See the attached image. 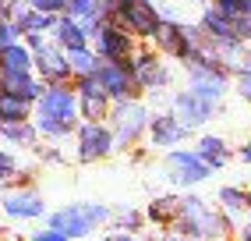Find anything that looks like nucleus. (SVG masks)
<instances>
[{
  "instance_id": "obj_25",
  "label": "nucleus",
  "mask_w": 251,
  "mask_h": 241,
  "mask_svg": "<svg viewBox=\"0 0 251 241\" xmlns=\"http://www.w3.org/2000/svg\"><path fill=\"white\" fill-rule=\"evenodd\" d=\"M177 210H180V202H177V199H159V202L152 206V220H170Z\"/></svg>"
},
{
  "instance_id": "obj_22",
  "label": "nucleus",
  "mask_w": 251,
  "mask_h": 241,
  "mask_svg": "<svg viewBox=\"0 0 251 241\" xmlns=\"http://www.w3.org/2000/svg\"><path fill=\"white\" fill-rule=\"evenodd\" d=\"M68 64H71V71H78V75H96L99 57L92 54L89 46H78V50H68Z\"/></svg>"
},
{
  "instance_id": "obj_32",
  "label": "nucleus",
  "mask_w": 251,
  "mask_h": 241,
  "mask_svg": "<svg viewBox=\"0 0 251 241\" xmlns=\"http://www.w3.org/2000/svg\"><path fill=\"white\" fill-rule=\"evenodd\" d=\"M241 160H251V142H248V146L241 149Z\"/></svg>"
},
{
  "instance_id": "obj_26",
  "label": "nucleus",
  "mask_w": 251,
  "mask_h": 241,
  "mask_svg": "<svg viewBox=\"0 0 251 241\" xmlns=\"http://www.w3.org/2000/svg\"><path fill=\"white\" fill-rule=\"evenodd\" d=\"M216 11H223L226 18H237V14H244V0H212Z\"/></svg>"
},
{
  "instance_id": "obj_34",
  "label": "nucleus",
  "mask_w": 251,
  "mask_h": 241,
  "mask_svg": "<svg viewBox=\"0 0 251 241\" xmlns=\"http://www.w3.org/2000/svg\"><path fill=\"white\" fill-rule=\"evenodd\" d=\"M244 14H251V0H244Z\"/></svg>"
},
{
  "instance_id": "obj_30",
  "label": "nucleus",
  "mask_w": 251,
  "mask_h": 241,
  "mask_svg": "<svg viewBox=\"0 0 251 241\" xmlns=\"http://www.w3.org/2000/svg\"><path fill=\"white\" fill-rule=\"evenodd\" d=\"M241 92L251 99V75H244V78H241Z\"/></svg>"
},
{
  "instance_id": "obj_35",
  "label": "nucleus",
  "mask_w": 251,
  "mask_h": 241,
  "mask_svg": "<svg viewBox=\"0 0 251 241\" xmlns=\"http://www.w3.org/2000/svg\"><path fill=\"white\" fill-rule=\"evenodd\" d=\"M188 4H191V0H188Z\"/></svg>"
},
{
  "instance_id": "obj_12",
  "label": "nucleus",
  "mask_w": 251,
  "mask_h": 241,
  "mask_svg": "<svg viewBox=\"0 0 251 241\" xmlns=\"http://www.w3.org/2000/svg\"><path fill=\"white\" fill-rule=\"evenodd\" d=\"M142 128H145V110L138 103H121V110H117V135H121V142H135Z\"/></svg>"
},
{
  "instance_id": "obj_33",
  "label": "nucleus",
  "mask_w": 251,
  "mask_h": 241,
  "mask_svg": "<svg viewBox=\"0 0 251 241\" xmlns=\"http://www.w3.org/2000/svg\"><path fill=\"white\" fill-rule=\"evenodd\" d=\"M241 238H244V241H251V227H244V234H241Z\"/></svg>"
},
{
  "instance_id": "obj_1",
  "label": "nucleus",
  "mask_w": 251,
  "mask_h": 241,
  "mask_svg": "<svg viewBox=\"0 0 251 241\" xmlns=\"http://www.w3.org/2000/svg\"><path fill=\"white\" fill-rule=\"evenodd\" d=\"M75 114H78V103L68 89H60V85L53 82L46 92H39V131L53 135V139H60V135H68L71 124H75Z\"/></svg>"
},
{
  "instance_id": "obj_23",
  "label": "nucleus",
  "mask_w": 251,
  "mask_h": 241,
  "mask_svg": "<svg viewBox=\"0 0 251 241\" xmlns=\"http://www.w3.org/2000/svg\"><path fill=\"white\" fill-rule=\"evenodd\" d=\"M99 4L103 0H68V14L71 18H78V22H92V18H99Z\"/></svg>"
},
{
  "instance_id": "obj_7",
  "label": "nucleus",
  "mask_w": 251,
  "mask_h": 241,
  "mask_svg": "<svg viewBox=\"0 0 251 241\" xmlns=\"http://www.w3.org/2000/svg\"><path fill=\"white\" fill-rule=\"evenodd\" d=\"M113 146V135L99 124V120H92V124H85L78 131V160H99V156H106Z\"/></svg>"
},
{
  "instance_id": "obj_9",
  "label": "nucleus",
  "mask_w": 251,
  "mask_h": 241,
  "mask_svg": "<svg viewBox=\"0 0 251 241\" xmlns=\"http://www.w3.org/2000/svg\"><path fill=\"white\" fill-rule=\"evenodd\" d=\"M81 110H85V117L99 120V117H106V89H103V82H99L96 75H81Z\"/></svg>"
},
{
  "instance_id": "obj_2",
  "label": "nucleus",
  "mask_w": 251,
  "mask_h": 241,
  "mask_svg": "<svg viewBox=\"0 0 251 241\" xmlns=\"http://www.w3.org/2000/svg\"><path fill=\"white\" fill-rule=\"evenodd\" d=\"M113 22L124 25L131 36H138V39H152L163 18H159V7L152 0H117Z\"/></svg>"
},
{
  "instance_id": "obj_19",
  "label": "nucleus",
  "mask_w": 251,
  "mask_h": 241,
  "mask_svg": "<svg viewBox=\"0 0 251 241\" xmlns=\"http://www.w3.org/2000/svg\"><path fill=\"white\" fill-rule=\"evenodd\" d=\"M25 117H28V99L0 89V120H25Z\"/></svg>"
},
{
  "instance_id": "obj_28",
  "label": "nucleus",
  "mask_w": 251,
  "mask_h": 241,
  "mask_svg": "<svg viewBox=\"0 0 251 241\" xmlns=\"http://www.w3.org/2000/svg\"><path fill=\"white\" fill-rule=\"evenodd\" d=\"M36 241H68V234H60V231H43V234H36Z\"/></svg>"
},
{
  "instance_id": "obj_16",
  "label": "nucleus",
  "mask_w": 251,
  "mask_h": 241,
  "mask_svg": "<svg viewBox=\"0 0 251 241\" xmlns=\"http://www.w3.org/2000/svg\"><path fill=\"white\" fill-rule=\"evenodd\" d=\"M0 67L4 71H32V50L22 43H11L0 50Z\"/></svg>"
},
{
  "instance_id": "obj_15",
  "label": "nucleus",
  "mask_w": 251,
  "mask_h": 241,
  "mask_svg": "<svg viewBox=\"0 0 251 241\" xmlns=\"http://www.w3.org/2000/svg\"><path fill=\"white\" fill-rule=\"evenodd\" d=\"M184 131L188 128H184L177 117H156L152 120V142L156 146H177L184 139Z\"/></svg>"
},
{
  "instance_id": "obj_10",
  "label": "nucleus",
  "mask_w": 251,
  "mask_h": 241,
  "mask_svg": "<svg viewBox=\"0 0 251 241\" xmlns=\"http://www.w3.org/2000/svg\"><path fill=\"white\" fill-rule=\"evenodd\" d=\"M202 32H205V39L216 46V43H233L237 39V29H233V18H226L223 11H216V7H205L202 14Z\"/></svg>"
},
{
  "instance_id": "obj_18",
  "label": "nucleus",
  "mask_w": 251,
  "mask_h": 241,
  "mask_svg": "<svg viewBox=\"0 0 251 241\" xmlns=\"http://www.w3.org/2000/svg\"><path fill=\"white\" fill-rule=\"evenodd\" d=\"M4 210H7L11 216H39V213H43V202H39V195L22 192V195H7V199H4Z\"/></svg>"
},
{
  "instance_id": "obj_17",
  "label": "nucleus",
  "mask_w": 251,
  "mask_h": 241,
  "mask_svg": "<svg viewBox=\"0 0 251 241\" xmlns=\"http://www.w3.org/2000/svg\"><path fill=\"white\" fill-rule=\"evenodd\" d=\"M14 29L18 32H50V29H57V14H46V11H36V7H28L18 22H14Z\"/></svg>"
},
{
  "instance_id": "obj_11",
  "label": "nucleus",
  "mask_w": 251,
  "mask_h": 241,
  "mask_svg": "<svg viewBox=\"0 0 251 241\" xmlns=\"http://www.w3.org/2000/svg\"><path fill=\"white\" fill-rule=\"evenodd\" d=\"M32 60H36L39 75H43L46 82H64V78L71 75V64L64 60V57H60V54H57V50L50 46V43H43V46L36 50V57H32Z\"/></svg>"
},
{
  "instance_id": "obj_24",
  "label": "nucleus",
  "mask_w": 251,
  "mask_h": 241,
  "mask_svg": "<svg viewBox=\"0 0 251 241\" xmlns=\"http://www.w3.org/2000/svg\"><path fill=\"white\" fill-rule=\"evenodd\" d=\"M220 202L226 206V210H233V213L251 210V195H248V192H241V188H223V192H220Z\"/></svg>"
},
{
  "instance_id": "obj_29",
  "label": "nucleus",
  "mask_w": 251,
  "mask_h": 241,
  "mask_svg": "<svg viewBox=\"0 0 251 241\" xmlns=\"http://www.w3.org/2000/svg\"><path fill=\"white\" fill-rule=\"evenodd\" d=\"M121 223H124V227H138V213H124Z\"/></svg>"
},
{
  "instance_id": "obj_27",
  "label": "nucleus",
  "mask_w": 251,
  "mask_h": 241,
  "mask_svg": "<svg viewBox=\"0 0 251 241\" xmlns=\"http://www.w3.org/2000/svg\"><path fill=\"white\" fill-rule=\"evenodd\" d=\"M36 11H46V14H60V11H68V0H28Z\"/></svg>"
},
{
  "instance_id": "obj_8",
  "label": "nucleus",
  "mask_w": 251,
  "mask_h": 241,
  "mask_svg": "<svg viewBox=\"0 0 251 241\" xmlns=\"http://www.w3.org/2000/svg\"><path fill=\"white\" fill-rule=\"evenodd\" d=\"M127 60H131V71H135V82L145 85V89H159V85L170 82V71L152 54H138V57H127Z\"/></svg>"
},
{
  "instance_id": "obj_31",
  "label": "nucleus",
  "mask_w": 251,
  "mask_h": 241,
  "mask_svg": "<svg viewBox=\"0 0 251 241\" xmlns=\"http://www.w3.org/2000/svg\"><path fill=\"white\" fill-rule=\"evenodd\" d=\"M106 241H135L131 234H113V238H106Z\"/></svg>"
},
{
  "instance_id": "obj_6",
  "label": "nucleus",
  "mask_w": 251,
  "mask_h": 241,
  "mask_svg": "<svg viewBox=\"0 0 251 241\" xmlns=\"http://www.w3.org/2000/svg\"><path fill=\"white\" fill-rule=\"evenodd\" d=\"M216 110V103L205 99V96H198V92H180L177 103H174V117L180 120L184 128H198V124H205V120L212 117Z\"/></svg>"
},
{
  "instance_id": "obj_13",
  "label": "nucleus",
  "mask_w": 251,
  "mask_h": 241,
  "mask_svg": "<svg viewBox=\"0 0 251 241\" xmlns=\"http://www.w3.org/2000/svg\"><path fill=\"white\" fill-rule=\"evenodd\" d=\"M0 89L18 92V96H25V99H39L43 85L32 78V71H0Z\"/></svg>"
},
{
  "instance_id": "obj_20",
  "label": "nucleus",
  "mask_w": 251,
  "mask_h": 241,
  "mask_svg": "<svg viewBox=\"0 0 251 241\" xmlns=\"http://www.w3.org/2000/svg\"><path fill=\"white\" fill-rule=\"evenodd\" d=\"M198 156H202L209 167H223L226 160H230V152H226V142L223 139H202V146H198Z\"/></svg>"
},
{
  "instance_id": "obj_3",
  "label": "nucleus",
  "mask_w": 251,
  "mask_h": 241,
  "mask_svg": "<svg viewBox=\"0 0 251 241\" xmlns=\"http://www.w3.org/2000/svg\"><path fill=\"white\" fill-rule=\"evenodd\" d=\"M110 216L106 206H92V202H81V206H68V210H60L50 216V227L68 234V238H81L92 231V223H103Z\"/></svg>"
},
{
  "instance_id": "obj_4",
  "label": "nucleus",
  "mask_w": 251,
  "mask_h": 241,
  "mask_svg": "<svg viewBox=\"0 0 251 241\" xmlns=\"http://www.w3.org/2000/svg\"><path fill=\"white\" fill-rule=\"evenodd\" d=\"M131 57V54H127ZM106 60V64H99L96 67V78L103 82V89L106 96H117V99H124L131 89H135V71H131V60Z\"/></svg>"
},
{
  "instance_id": "obj_5",
  "label": "nucleus",
  "mask_w": 251,
  "mask_h": 241,
  "mask_svg": "<svg viewBox=\"0 0 251 241\" xmlns=\"http://www.w3.org/2000/svg\"><path fill=\"white\" fill-rule=\"evenodd\" d=\"M166 170H170V178L180 181V184L205 181L212 174V167L198 156V152H170V156H166Z\"/></svg>"
},
{
  "instance_id": "obj_21",
  "label": "nucleus",
  "mask_w": 251,
  "mask_h": 241,
  "mask_svg": "<svg viewBox=\"0 0 251 241\" xmlns=\"http://www.w3.org/2000/svg\"><path fill=\"white\" fill-rule=\"evenodd\" d=\"M0 135L18 146H32L36 142V128H28L25 120H0Z\"/></svg>"
},
{
  "instance_id": "obj_14",
  "label": "nucleus",
  "mask_w": 251,
  "mask_h": 241,
  "mask_svg": "<svg viewBox=\"0 0 251 241\" xmlns=\"http://www.w3.org/2000/svg\"><path fill=\"white\" fill-rule=\"evenodd\" d=\"M53 36H57V43H60V46H68V50H78V46H85V43H89L85 22L71 18V14L57 18V29H53Z\"/></svg>"
}]
</instances>
